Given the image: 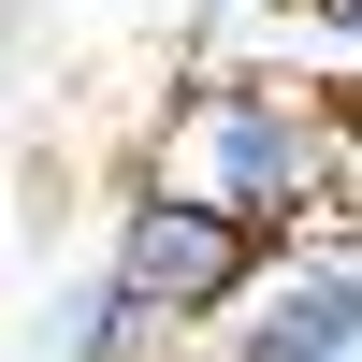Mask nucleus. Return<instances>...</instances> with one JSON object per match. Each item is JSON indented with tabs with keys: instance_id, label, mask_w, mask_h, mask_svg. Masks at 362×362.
I'll list each match as a JSON object with an SVG mask.
<instances>
[{
	"instance_id": "obj_1",
	"label": "nucleus",
	"mask_w": 362,
	"mask_h": 362,
	"mask_svg": "<svg viewBox=\"0 0 362 362\" xmlns=\"http://www.w3.org/2000/svg\"><path fill=\"white\" fill-rule=\"evenodd\" d=\"M160 174L232 203V218H261V232H305L348 189V116L319 87H290V73H203L160 116Z\"/></svg>"
},
{
	"instance_id": "obj_2",
	"label": "nucleus",
	"mask_w": 362,
	"mask_h": 362,
	"mask_svg": "<svg viewBox=\"0 0 362 362\" xmlns=\"http://www.w3.org/2000/svg\"><path fill=\"white\" fill-rule=\"evenodd\" d=\"M102 276L131 290V305H160L174 334H232V305L276 276V232L232 218V203H203V189H174V174H145V189L116 203Z\"/></svg>"
},
{
	"instance_id": "obj_3",
	"label": "nucleus",
	"mask_w": 362,
	"mask_h": 362,
	"mask_svg": "<svg viewBox=\"0 0 362 362\" xmlns=\"http://www.w3.org/2000/svg\"><path fill=\"white\" fill-rule=\"evenodd\" d=\"M232 362H362V247L276 261L232 305Z\"/></svg>"
},
{
	"instance_id": "obj_4",
	"label": "nucleus",
	"mask_w": 362,
	"mask_h": 362,
	"mask_svg": "<svg viewBox=\"0 0 362 362\" xmlns=\"http://www.w3.org/2000/svg\"><path fill=\"white\" fill-rule=\"evenodd\" d=\"M174 348H189V334H174L160 305H131L116 276H87L73 305H58V362H174Z\"/></svg>"
},
{
	"instance_id": "obj_5",
	"label": "nucleus",
	"mask_w": 362,
	"mask_h": 362,
	"mask_svg": "<svg viewBox=\"0 0 362 362\" xmlns=\"http://www.w3.org/2000/svg\"><path fill=\"white\" fill-rule=\"evenodd\" d=\"M334 29H362V0H334Z\"/></svg>"
},
{
	"instance_id": "obj_6",
	"label": "nucleus",
	"mask_w": 362,
	"mask_h": 362,
	"mask_svg": "<svg viewBox=\"0 0 362 362\" xmlns=\"http://www.w3.org/2000/svg\"><path fill=\"white\" fill-rule=\"evenodd\" d=\"M0 44H15V0H0Z\"/></svg>"
}]
</instances>
